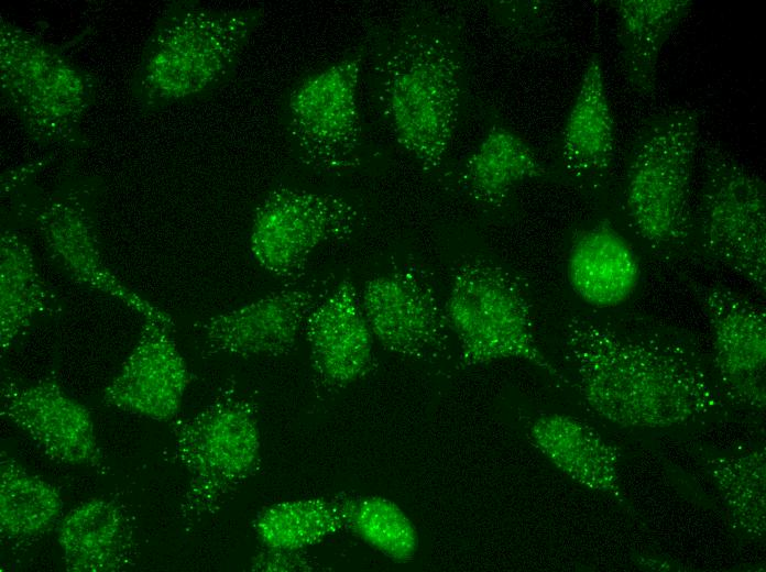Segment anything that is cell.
Listing matches in <instances>:
<instances>
[{"label":"cell","instance_id":"cell-29","mask_svg":"<svg viewBox=\"0 0 766 572\" xmlns=\"http://www.w3.org/2000/svg\"><path fill=\"white\" fill-rule=\"evenodd\" d=\"M317 563L302 550L264 548L252 558L253 571H314Z\"/></svg>","mask_w":766,"mask_h":572},{"label":"cell","instance_id":"cell-17","mask_svg":"<svg viewBox=\"0 0 766 572\" xmlns=\"http://www.w3.org/2000/svg\"><path fill=\"white\" fill-rule=\"evenodd\" d=\"M304 330L314 369L324 384L346 386L370 371L373 336L351 279L344 278L324 294Z\"/></svg>","mask_w":766,"mask_h":572},{"label":"cell","instance_id":"cell-26","mask_svg":"<svg viewBox=\"0 0 766 572\" xmlns=\"http://www.w3.org/2000/svg\"><path fill=\"white\" fill-rule=\"evenodd\" d=\"M63 509L58 490L18 461L0 462V531L12 541H31L51 531Z\"/></svg>","mask_w":766,"mask_h":572},{"label":"cell","instance_id":"cell-16","mask_svg":"<svg viewBox=\"0 0 766 572\" xmlns=\"http://www.w3.org/2000/svg\"><path fill=\"white\" fill-rule=\"evenodd\" d=\"M174 320H143L141 333L102 402L149 419L174 418L189 384V372L173 337Z\"/></svg>","mask_w":766,"mask_h":572},{"label":"cell","instance_id":"cell-22","mask_svg":"<svg viewBox=\"0 0 766 572\" xmlns=\"http://www.w3.org/2000/svg\"><path fill=\"white\" fill-rule=\"evenodd\" d=\"M66 571L116 572L131 558L132 530L121 507L90 498L68 512L57 528Z\"/></svg>","mask_w":766,"mask_h":572},{"label":"cell","instance_id":"cell-28","mask_svg":"<svg viewBox=\"0 0 766 572\" xmlns=\"http://www.w3.org/2000/svg\"><path fill=\"white\" fill-rule=\"evenodd\" d=\"M348 530L396 563L412 561L418 550V535L413 521L386 497L357 496Z\"/></svg>","mask_w":766,"mask_h":572},{"label":"cell","instance_id":"cell-10","mask_svg":"<svg viewBox=\"0 0 766 572\" xmlns=\"http://www.w3.org/2000/svg\"><path fill=\"white\" fill-rule=\"evenodd\" d=\"M363 58L362 50L351 52L307 75L288 94V138L298 160L314 172L340 174L358 162Z\"/></svg>","mask_w":766,"mask_h":572},{"label":"cell","instance_id":"cell-11","mask_svg":"<svg viewBox=\"0 0 766 572\" xmlns=\"http://www.w3.org/2000/svg\"><path fill=\"white\" fill-rule=\"evenodd\" d=\"M355 222V210L339 196L280 186L254 211L249 251L267 273L289 277L324 243L350 235Z\"/></svg>","mask_w":766,"mask_h":572},{"label":"cell","instance_id":"cell-18","mask_svg":"<svg viewBox=\"0 0 766 572\" xmlns=\"http://www.w3.org/2000/svg\"><path fill=\"white\" fill-rule=\"evenodd\" d=\"M566 273L573 293L598 309L615 308L625 302L641 278L634 249L608 220L573 235L567 253Z\"/></svg>","mask_w":766,"mask_h":572},{"label":"cell","instance_id":"cell-8","mask_svg":"<svg viewBox=\"0 0 766 572\" xmlns=\"http://www.w3.org/2000/svg\"><path fill=\"white\" fill-rule=\"evenodd\" d=\"M176 455L188 473L180 505L184 520L215 514L226 499L255 474L261 462V436L252 402L234 391L218 395L175 429Z\"/></svg>","mask_w":766,"mask_h":572},{"label":"cell","instance_id":"cell-25","mask_svg":"<svg viewBox=\"0 0 766 572\" xmlns=\"http://www.w3.org/2000/svg\"><path fill=\"white\" fill-rule=\"evenodd\" d=\"M462 183L479 202L499 204L518 184L547 175L529 144L514 131L493 127L467 158Z\"/></svg>","mask_w":766,"mask_h":572},{"label":"cell","instance_id":"cell-14","mask_svg":"<svg viewBox=\"0 0 766 572\" xmlns=\"http://www.w3.org/2000/svg\"><path fill=\"white\" fill-rule=\"evenodd\" d=\"M1 416L55 461L90 468L102 461L90 411L56 382L2 383Z\"/></svg>","mask_w":766,"mask_h":572},{"label":"cell","instance_id":"cell-21","mask_svg":"<svg viewBox=\"0 0 766 572\" xmlns=\"http://www.w3.org/2000/svg\"><path fill=\"white\" fill-rule=\"evenodd\" d=\"M624 77L631 90L649 97L656 90L661 50L688 15L691 0H613Z\"/></svg>","mask_w":766,"mask_h":572},{"label":"cell","instance_id":"cell-9","mask_svg":"<svg viewBox=\"0 0 766 572\" xmlns=\"http://www.w3.org/2000/svg\"><path fill=\"white\" fill-rule=\"evenodd\" d=\"M697 218L704 253L765 296L764 179L725 150L707 147Z\"/></svg>","mask_w":766,"mask_h":572},{"label":"cell","instance_id":"cell-27","mask_svg":"<svg viewBox=\"0 0 766 572\" xmlns=\"http://www.w3.org/2000/svg\"><path fill=\"white\" fill-rule=\"evenodd\" d=\"M707 472L718 488L732 525L751 540L766 532V455L763 449L710 459Z\"/></svg>","mask_w":766,"mask_h":572},{"label":"cell","instance_id":"cell-19","mask_svg":"<svg viewBox=\"0 0 766 572\" xmlns=\"http://www.w3.org/2000/svg\"><path fill=\"white\" fill-rule=\"evenodd\" d=\"M614 156L615 125L602 61L592 53L562 129L560 157L570 175L597 180L610 173Z\"/></svg>","mask_w":766,"mask_h":572},{"label":"cell","instance_id":"cell-12","mask_svg":"<svg viewBox=\"0 0 766 572\" xmlns=\"http://www.w3.org/2000/svg\"><path fill=\"white\" fill-rule=\"evenodd\" d=\"M711 329L712 364L729 405L764 415L766 314L752 299L719 284L691 285Z\"/></svg>","mask_w":766,"mask_h":572},{"label":"cell","instance_id":"cell-4","mask_svg":"<svg viewBox=\"0 0 766 572\" xmlns=\"http://www.w3.org/2000/svg\"><path fill=\"white\" fill-rule=\"evenodd\" d=\"M97 89L95 76L59 47L0 16L1 101L34 143L84 145L81 123Z\"/></svg>","mask_w":766,"mask_h":572},{"label":"cell","instance_id":"cell-6","mask_svg":"<svg viewBox=\"0 0 766 572\" xmlns=\"http://www.w3.org/2000/svg\"><path fill=\"white\" fill-rule=\"evenodd\" d=\"M37 174H23L4 184L2 197L13 219L39 233L51 257L75 282L114 298L143 320H172L105 264L94 211V185L87 178L72 176L47 191H39Z\"/></svg>","mask_w":766,"mask_h":572},{"label":"cell","instance_id":"cell-1","mask_svg":"<svg viewBox=\"0 0 766 572\" xmlns=\"http://www.w3.org/2000/svg\"><path fill=\"white\" fill-rule=\"evenodd\" d=\"M562 336L568 383L610 422L670 428L707 420L729 406L712 362L681 329L643 318L577 316Z\"/></svg>","mask_w":766,"mask_h":572},{"label":"cell","instance_id":"cell-2","mask_svg":"<svg viewBox=\"0 0 766 572\" xmlns=\"http://www.w3.org/2000/svg\"><path fill=\"white\" fill-rule=\"evenodd\" d=\"M375 48L374 79L389 129L424 168H438L452 144L463 88L453 24L415 10L385 31Z\"/></svg>","mask_w":766,"mask_h":572},{"label":"cell","instance_id":"cell-5","mask_svg":"<svg viewBox=\"0 0 766 572\" xmlns=\"http://www.w3.org/2000/svg\"><path fill=\"white\" fill-rule=\"evenodd\" d=\"M700 129L696 110L676 107L649 117L630 147L625 209L638 237L656 251L691 232V179Z\"/></svg>","mask_w":766,"mask_h":572},{"label":"cell","instance_id":"cell-20","mask_svg":"<svg viewBox=\"0 0 766 572\" xmlns=\"http://www.w3.org/2000/svg\"><path fill=\"white\" fill-rule=\"evenodd\" d=\"M529 437L568 477L623 502L617 451L591 426L565 414H545L530 424Z\"/></svg>","mask_w":766,"mask_h":572},{"label":"cell","instance_id":"cell-23","mask_svg":"<svg viewBox=\"0 0 766 572\" xmlns=\"http://www.w3.org/2000/svg\"><path fill=\"white\" fill-rule=\"evenodd\" d=\"M25 234L6 226L0 234V346L6 352L31 323L51 310L52 296Z\"/></svg>","mask_w":766,"mask_h":572},{"label":"cell","instance_id":"cell-24","mask_svg":"<svg viewBox=\"0 0 766 572\" xmlns=\"http://www.w3.org/2000/svg\"><path fill=\"white\" fill-rule=\"evenodd\" d=\"M355 498L342 493L274 503L256 514L253 529L264 548L304 550L348 529Z\"/></svg>","mask_w":766,"mask_h":572},{"label":"cell","instance_id":"cell-3","mask_svg":"<svg viewBox=\"0 0 766 572\" xmlns=\"http://www.w3.org/2000/svg\"><path fill=\"white\" fill-rule=\"evenodd\" d=\"M261 7L217 8L174 0L163 8L130 81V96L143 113L207 96L234 75L240 57L261 24Z\"/></svg>","mask_w":766,"mask_h":572},{"label":"cell","instance_id":"cell-15","mask_svg":"<svg viewBox=\"0 0 766 572\" xmlns=\"http://www.w3.org/2000/svg\"><path fill=\"white\" fill-rule=\"evenodd\" d=\"M326 292L317 280L287 286L210 317L201 324L204 345L208 353L243 358L287 353Z\"/></svg>","mask_w":766,"mask_h":572},{"label":"cell","instance_id":"cell-13","mask_svg":"<svg viewBox=\"0 0 766 572\" xmlns=\"http://www.w3.org/2000/svg\"><path fill=\"white\" fill-rule=\"evenodd\" d=\"M360 296L368 326L387 351L412 359L445 349L450 329L445 307L416 268H397L365 282Z\"/></svg>","mask_w":766,"mask_h":572},{"label":"cell","instance_id":"cell-7","mask_svg":"<svg viewBox=\"0 0 766 572\" xmlns=\"http://www.w3.org/2000/svg\"><path fill=\"white\" fill-rule=\"evenodd\" d=\"M444 307L458 340L461 369L518 359L568 383L539 351L529 300L506 268L479 257L461 262L451 276Z\"/></svg>","mask_w":766,"mask_h":572}]
</instances>
